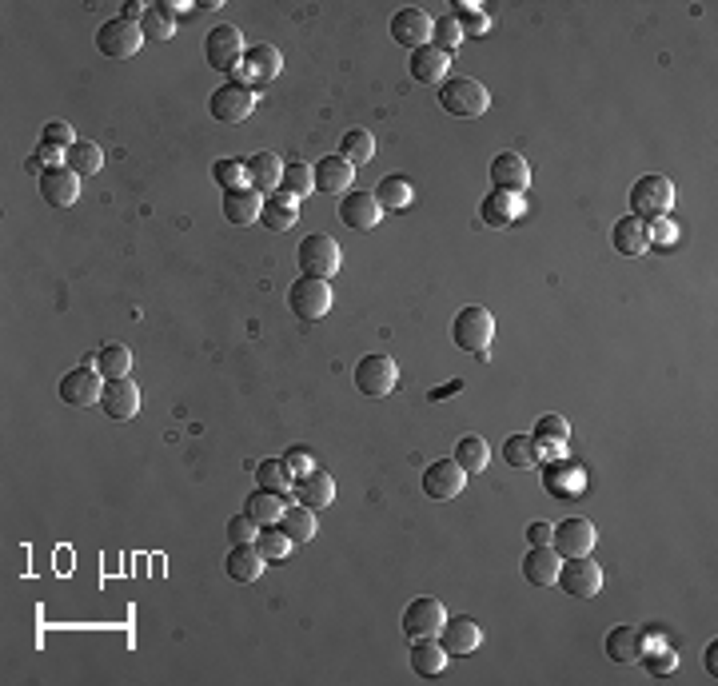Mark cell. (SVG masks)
Wrapping results in <instances>:
<instances>
[{"instance_id": "1", "label": "cell", "mask_w": 718, "mask_h": 686, "mask_svg": "<svg viewBox=\"0 0 718 686\" xmlns=\"http://www.w3.org/2000/svg\"><path fill=\"white\" fill-rule=\"evenodd\" d=\"M439 104H443V112H451L459 120H479L491 108V92L471 76H455V80L439 84Z\"/></svg>"}, {"instance_id": "2", "label": "cell", "mask_w": 718, "mask_h": 686, "mask_svg": "<svg viewBox=\"0 0 718 686\" xmlns=\"http://www.w3.org/2000/svg\"><path fill=\"white\" fill-rule=\"evenodd\" d=\"M451 340H455V347H463V351L483 359L491 351V340H495V316L487 308H479V304L463 308L455 316V324H451Z\"/></svg>"}, {"instance_id": "3", "label": "cell", "mask_w": 718, "mask_h": 686, "mask_svg": "<svg viewBox=\"0 0 718 686\" xmlns=\"http://www.w3.org/2000/svg\"><path fill=\"white\" fill-rule=\"evenodd\" d=\"M671 208H675V184L667 180V176H643V180H635V188H631V216H639V220H663V216H671Z\"/></svg>"}, {"instance_id": "4", "label": "cell", "mask_w": 718, "mask_h": 686, "mask_svg": "<svg viewBox=\"0 0 718 686\" xmlns=\"http://www.w3.org/2000/svg\"><path fill=\"white\" fill-rule=\"evenodd\" d=\"M296 256H300V272H304V276H316V280H336V272L344 268L340 244H336L332 236H324V232L304 236V244H300Z\"/></svg>"}, {"instance_id": "5", "label": "cell", "mask_w": 718, "mask_h": 686, "mask_svg": "<svg viewBox=\"0 0 718 686\" xmlns=\"http://www.w3.org/2000/svg\"><path fill=\"white\" fill-rule=\"evenodd\" d=\"M244 52H248V48H244V36H240L236 24H216V28L208 32V40H204V56H208V64H212L216 72H228V76L240 72Z\"/></svg>"}, {"instance_id": "6", "label": "cell", "mask_w": 718, "mask_h": 686, "mask_svg": "<svg viewBox=\"0 0 718 686\" xmlns=\"http://www.w3.org/2000/svg\"><path fill=\"white\" fill-rule=\"evenodd\" d=\"M140 44H144V28L124 20V16H112L96 28V48L112 60H132L140 52Z\"/></svg>"}, {"instance_id": "7", "label": "cell", "mask_w": 718, "mask_h": 686, "mask_svg": "<svg viewBox=\"0 0 718 686\" xmlns=\"http://www.w3.org/2000/svg\"><path fill=\"white\" fill-rule=\"evenodd\" d=\"M252 108H256V88L236 84V80L220 84V88L212 92V100H208V112H212V120H220V124H244V120L252 116Z\"/></svg>"}, {"instance_id": "8", "label": "cell", "mask_w": 718, "mask_h": 686, "mask_svg": "<svg viewBox=\"0 0 718 686\" xmlns=\"http://www.w3.org/2000/svg\"><path fill=\"white\" fill-rule=\"evenodd\" d=\"M288 308L300 316V320H324L332 312V284L328 280H316V276H300L288 292Z\"/></svg>"}, {"instance_id": "9", "label": "cell", "mask_w": 718, "mask_h": 686, "mask_svg": "<svg viewBox=\"0 0 718 686\" xmlns=\"http://www.w3.org/2000/svg\"><path fill=\"white\" fill-rule=\"evenodd\" d=\"M395 383H399V367H395V359L391 355H363L356 363V387L359 395H367V399H383V395H391L395 391Z\"/></svg>"}, {"instance_id": "10", "label": "cell", "mask_w": 718, "mask_h": 686, "mask_svg": "<svg viewBox=\"0 0 718 686\" xmlns=\"http://www.w3.org/2000/svg\"><path fill=\"white\" fill-rule=\"evenodd\" d=\"M571 599H595L603 591V567L591 559V555H579V559H563L559 567V579H555Z\"/></svg>"}, {"instance_id": "11", "label": "cell", "mask_w": 718, "mask_h": 686, "mask_svg": "<svg viewBox=\"0 0 718 686\" xmlns=\"http://www.w3.org/2000/svg\"><path fill=\"white\" fill-rule=\"evenodd\" d=\"M280 72H284L280 48H276V44H252V48L244 52V64H240V72H236L232 80H236V84H248V88H260V84H272Z\"/></svg>"}, {"instance_id": "12", "label": "cell", "mask_w": 718, "mask_h": 686, "mask_svg": "<svg viewBox=\"0 0 718 686\" xmlns=\"http://www.w3.org/2000/svg\"><path fill=\"white\" fill-rule=\"evenodd\" d=\"M443 623H447V611H443V603L431 599V595L411 599L407 611H403V635H407L411 643H415V639H439Z\"/></svg>"}, {"instance_id": "13", "label": "cell", "mask_w": 718, "mask_h": 686, "mask_svg": "<svg viewBox=\"0 0 718 686\" xmlns=\"http://www.w3.org/2000/svg\"><path fill=\"white\" fill-rule=\"evenodd\" d=\"M100 395H104V375L96 367H88V363H80L76 371H68L60 379V399L68 407H96Z\"/></svg>"}, {"instance_id": "14", "label": "cell", "mask_w": 718, "mask_h": 686, "mask_svg": "<svg viewBox=\"0 0 718 686\" xmlns=\"http://www.w3.org/2000/svg\"><path fill=\"white\" fill-rule=\"evenodd\" d=\"M463 487H467V471L455 459H435L423 471V495L435 499V503H447V499L463 495Z\"/></svg>"}, {"instance_id": "15", "label": "cell", "mask_w": 718, "mask_h": 686, "mask_svg": "<svg viewBox=\"0 0 718 686\" xmlns=\"http://www.w3.org/2000/svg\"><path fill=\"white\" fill-rule=\"evenodd\" d=\"M431 32H435V20H431L423 8H399V12L391 16V40L403 44V48H411V52L427 48V44H431Z\"/></svg>"}, {"instance_id": "16", "label": "cell", "mask_w": 718, "mask_h": 686, "mask_svg": "<svg viewBox=\"0 0 718 686\" xmlns=\"http://www.w3.org/2000/svg\"><path fill=\"white\" fill-rule=\"evenodd\" d=\"M599 543L595 535V523L591 519H563L551 535V547L559 551V559H579V555H591Z\"/></svg>"}, {"instance_id": "17", "label": "cell", "mask_w": 718, "mask_h": 686, "mask_svg": "<svg viewBox=\"0 0 718 686\" xmlns=\"http://www.w3.org/2000/svg\"><path fill=\"white\" fill-rule=\"evenodd\" d=\"M491 184H495V192L523 196L527 184H531V164H527L519 152H499V156L491 160Z\"/></svg>"}, {"instance_id": "18", "label": "cell", "mask_w": 718, "mask_h": 686, "mask_svg": "<svg viewBox=\"0 0 718 686\" xmlns=\"http://www.w3.org/2000/svg\"><path fill=\"white\" fill-rule=\"evenodd\" d=\"M340 220H344V228H352V232H371L379 220H383V208H379V200H375V192H348L344 200H340Z\"/></svg>"}, {"instance_id": "19", "label": "cell", "mask_w": 718, "mask_h": 686, "mask_svg": "<svg viewBox=\"0 0 718 686\" xmlns=\"http://www.w3.org/2000/svg\"><path fill=\"white\" fill-rule=\"evenodd\" d=\"M40 196L52 208H72L80 200V176L72 168H44L40 172Z\"/></svg>"}, {"instance_id": "20", "label": "cell", "mask_w": 718, "mask_h": 686, "mask_svg": "<svg viewBox=\"0 0 718 686\" xmlns=\"http://www.w3.org/2000/svg\"><path fill=\"white\" fill-rule=\"evenodd\" d=\"M439 643H443V651H447L451 659H467V655L479 651L483 631H479L475 619H447L443 631H439Z\"/></svg>"}, {"instance_id": "21", "label": "cell", "mask_w": 718, "mask_h": 686, "mask_svg": "<svg viewBox=\"0 0 718 686\" xmlns=\"http://www.w3.org/2000/svg\"><path fill=\"white\" fill-rule=\"evenodd\" d=\"M312 172H316V192H324V196H348L356 184V168L344 156H324Z\"/></svg>"}, {"instance_id": "22", "label": "cell", "mask_w": 718, "mask_h": 686, "mask_svg": "<svg viewBox=\"0 0 718 686\" xmlns=\"http://www.w3.org/2000/svg\"><path fill=\"white\" fill-rule=\"evenodd\" d=\"M100 403H104V415H112V419H136V411H140V387H136L128 375H124V379H108Z\"/></svg>"}, {"instance_id": "23", "label": "cell", "mask_w": 718, "mask_h": 686, "mask_svg": "<svg viewBox=\"0 0 718 686\" xmlns=\"http://www.w3.org/2000/svg\"><path fill=\"white\" fill-rule=\"evenodd\" d=\"M607 655H611V663L635 667L647 659V635L639 627H611L607 631Z\"/></svg>"}, {"instance_id": "24", "label": "cell", "mask_w": 718, "mask_h": 686, "mask_svg": "<svg viewBox=\"0 0 718 686\" xmlns=\"http://www.w3.org/2000/svg\"><path fill=\"white\" fill-rule=\"evenodd\" d=\"M264 567H268V559L260 555L256 543H232V551H228V559H224V571H228L236 583H256V579H264Z\"/></svg>"}, {"instance_id": "25", "label": "cell", "mask_w": 718, "mask_h": 686, "mask_svg": "<svg viewBox=\"0 0 718 686\" xmlns=\"http://www.w3.org/2000/svg\"><path fill=\"white\" fill-rule=\"evenodd\" d=\"M559 567H563V559H559L555 547H531L523 555V579L531 587H551L559 579Z\"/></svg>"}, {"instance_id": "26", "label": "cell", "mask_w": 718, "mask_h": 686, "mask_svg": "<svg viewBox=\"0 0 718 686\" xmlns=\"http://www.w3.org/2000/svg\"><path fill=\"white\" fill-rule=\"evenodd\" d=\"M292 491H296V499H300L304 507H312V511L336 503V479H332L328 471H308L304 479H296Z\"/></svg>"}, {"instance_id": "27", "label": "cell", "mask_w": 718, "mask_h": 686, "mask_svg": "<svg viewBox=\"0 0 718 686\" xmlns=\"http://www.w3.org/2000/svg\"><path fill=\"white\" fill-rule=\"evenodd\" d=\"M280 180H284V160L276 152H256L248 160V188H256L260 196L280 192Z\"/></svg>"}, {"instance_id": "28", "label": "cell", "mask_w": 718, "mask_h": 686, "mask_svg": "<svg viewBox=\"0 0 718 686\" xmlns=\"http://www.w3.org/2000/svg\"><path fill=\"white\" fill-rule=\"evenodd\" d=\"M611 240H615V248H619L623 256H643V252L651 248V224L639 220V216H623V220L615 224Z\"/></svg>"}, {"instance_id": "29", "label": "cell", "mask_w": 718, "mask_h": 686, "mask_svg": "<svg viewBox=\"0 0 718 686\" xmlns=\"http://www.w3.org/2000/svg\"><path fill=\"white\" fill-rule=\"evenodd\" d=\"M447 663H451V655L443 651L439 639H415V643H411V671H415V675L435 679V675L447 671Z\"/></svg>"}, {"instance_id": "30", "label": "cell", "mask_w": 718, "mask_h": 686, "mask_svg": "<svg viewBox=\"0 0 718 686\" xmlns=\"http://www.w3.org/2000/svg\"><path fill=\"white\" fill-rule=\"evenodd\" d=\"M224 216L232 224H256L264 216V196L256 188H236V192H224Z\"/></svg>"}, {"instance_id": "31", "label": "cell", "mask_w": 718, "mask_h": 686, "mask_svg": "<svg viewBox=\"0 0 718 686\" xmlns=\"http://www.w3.org/2000/svg\"><path fill=\"white\" fill-rule=\"evenodd\" d=\"M447 64H451V56L439 52L435 44L411 52V76H415L419 84H443V80H447Z\"/></svg>"}, {"instance_id": "32", "label": "cell", "mask_w": 718, "mask_h": 686, "mask_svg": "<svg viewBox=\"0 0 718 686\" xmlns=\"http://www.w3.org/2000/svg\"><path fill=\"white\" fill-rule=\"evenodd\" d=\"M280 531L292 543H312L316 539V511L304 507V503H288L284 515H280Z\"/></svg>"}, {"instance_id": "33", "label": "cell", "mask_w": 718, "mask_h": 686, "mask_svg": "<svg viewBox=\"0 0 718 686\" xmlns=\"http://www.w3.org/2000/svg\"><path fill=\"white\" fill-rule=\"evenodd\" d=\"M483 220L487 224H495V228H507V224H515L519 216H523V196H511V192H491L487 200H483Z\"/></svg>"}, {"instance_id": "34", "label": "cell", "mask_w": 718, "mask_h": 686, "mask_svg": "<svg viewBox=\"0 0 718 686\" xmlns=\"http://www.w3.org/2000/svg\"><path fill=\"white\" fill-rule=\"evenodd\" d=\"M272 232H292L296 228V220H300V200H292V196H284V192H276L272 200H264V216H260Z\"/></svg>"}, {"instance_id": "35", "label": "cell", "mask_w": 718, "mask_h": 686, "mask_svg": "<svg viewBox=\"0 0 718 686\" xmlns=\"http://www.w3.org/2000/svg\"><path fill=\"white\" fill-rule=\"evenodd\" d=\"M375 200H379L383 212H403V208H411L415 188H411L403 176H383V180L375 184Z\"/></svg>"}, {"instance_id": "36", "label": "cell", "mask_w": 718, "mask_h": 686, "mask_svg": "<svg viewBox=\"0 0 718 686\" xmlns=\"http://www.w3.org/2000/svg\"><path fill=\"white\" fill-rule=\"evenodd\" d=\"M64 168H72L76 176H100V172H104V152H100V144H92V140H76V144L68 148Z\"/></svg>"}, {"instance_id": "37", "label": "cell", "mask_w": 718, "mask_h": 686, "mask_svg": "<svg viewBox=\"0 0 718 686\" xmlns=\"http://www.w3.org/2000/svg\"><path fill=\"white\" fill-rule=\"evenodd\" d=\"M455 463H459L467 475H479V471H487V463H491L487 439H479V435H463V439L455 443Z\"/></svg>"}, {"instance_id": "38", "label": "cell", "mask_w": 718, "mask_h": 686, "mask_svg": "<svg viewBox=\"0 0 718 686\" xmlns=\"http://www.w3.org/2000/svg\"><path fill=\"white\" fill-rule=\"evenodd\" d=\"M140 28H144V36H148V40H172V32H176V12H172V4H168V0L148 4V12H144V20H140Z\"/></svg>"}, {"instance_id": "39", "label": "cell", "mask_w": 718, "mask_h": 686, "mask_svg": "<svg viewBox=\"0 0 718 686\" xmlns=\"http://www.w3.org/2000/svg\"><path fill=\"white\" fill-rule=\"evenodd\" d=\"M280 192H284V196H292V200H304V196H312V192H316V172H312V164H304V160H296V164H284Z\"/></svg>"}, {"instance_id": "40", "label": "cell", "mask_w": 718, "mask_h": 686, "mask_svg": "<svg viewBox=\"0 0 718 686\" xmlns=\"http://www.w3.org/2000/svg\"><path fill=\"white\" fill-rule=\"evenodd\" d=\"M284 495H276V491H256L252 499H248V507H244V515H252L260 527H272V523H280V515H284Z\"/></svg>"}, {"instance_id": "41", "label": "cell", "mask_w": 718, "mask_h": 686, "mask_svg": "<svg viewBox=\"0 0 718 686\" xmlns=\"http://www.w3.org/2000/svg\"><path fill=\"white\" fill-rule=\"evenodd\" d=\"M340 156L352 164V168H363V164H371L375 160V136L367 132V128H352V132H344V140H340Z\"/></svg>"}, {"instance_id": "42", "label": "cell", "mask_w": 718, "mask_h": 686, "mask_svg": "<svg viewBox=\"0 0 718 686\" xmlns=\"http://www.w3.org/2000/svg\"><path fill=\"white\" fill-rule=\"evenodd\" d=\"M96 371L108 375V379H124L132 371V351L124 343H104L96 351Z\"/></svg>"}, {"instance_id": "43", "label": "cell", "mask_w": 718, "mask_h": 686, "mask_svg": "<svg viewBox=\"0 0 718 686\" xmlns=\"http://www.w3.org/2000/svg\"><path fill=\"white\" fill-rule=\"evenodd\" d=\"M535 447H555V451H563L567 447V439H571V423L563 419V415H543L539 423H535Z\"/></svg>"}, {"instance_id": "44", "label": "cell", "mask_w": 718, "mask_h": 686, "mask_svg": "<svg viewBox=\"0 0 718 686\" xmlns=\"http://www.w3.org/2000/svg\"><path fill=\"white\" fill-rule=\"evenodd\" d=\"M256 479H260L264 491H276V495H288V491L296 487V479H292V471L284 467V459H264V463L256 467Z\"/></svg>"}, {"instance_id": "45", "label": "cell", "mask_w": 718, "mask_h": 686, "mask_svg": "<svg viewBox=\"0 0 718 686\" xmlns=\"http://www.w3.org/2000/svg\"><path fill=\"white\" fill-rule=\"evenodd\" d=\"M503 459H507V467L527 471V467H535L539 447H535V439H531V435H511V439L503 443Z\"/></svg>"}, {"instance_id": "46", "label": "cell", "mask_w": 718, "mask_h": 686, "mask_svg": "<svg viewBox=\"0 0 718 686\" xmlns=\"http://www.w3.org/2000/svg\"><path fill=\"white\" fill-rule=\"evenodd\" d=\"M256 547H260V555H264L268 563H280V559H288V555H292V539H288L280 527H260Z\"/></svg>"}, {"instance_id": "47", "label": "cell", "mask_w": 718, "mask_h": 686, "mask_svg": "<svg viewBox=\"0 0 718 686\" xmlns=\"http://www.w3.org/2000/svg\"><path fill=\"white\" fill-rule=\"evenodd\" d=\"M212 180H216L224 192L248 188V164H240V160H216V164H212Z\"/></svg>"}, {"instance_id": "48", "label": "cell", "mask_w": 718, "mask_h": 686, "mask_svg": "<svg viewBox=\"0 0 718 686\" xmlns=\"http://www.w3.org/2000/svg\"><path fill=\"white\" fill-rule=\"evenodd\" d=\"M431 40H435V48L439 52H455L459 44H463V28H459V20L455 16H443V20H435V32H431Z\"/></svg>"}, {"instance_id": "49", "label": "cell", "mask_w": 718, "mask_h": 686, "mask_svg": "<svg viewBox=\"0 0 718 686\" xmlns=\"http://www.w3.org/2000/svg\"><path fill=\"white\" fill-rule=\"evenodd\" d=\"M455 20H459V28H463V36H483L487 28H491V20L475 8V4H455V12H451Z\"/></svg>"}, {"instance_id": "50", "label": "cell", "mask_w": 718, "mask_h": 686, "mask_svg": "<svg viewBox=\"0 0 718 686\" xmlns=\"http://www.w3.org/2000/svg\"><path fill=\"white\" fill-rule=\"evenodd\" d=\"M256 535H260V523H256L252 515H236V519L228 523V539H232V543H256Z\"/></svg>"}, {"instance_id": "51", "label": "cell", "mask_w": 718, "mask_h": 686, "mask_svg": "<svg viewBox=\"0 0 718 686\" xmlns=\"http://www.w3.org/2000/svg\"><path fill=\"white\" fill-rule=\"evenodd\" d=\"M40 144L72 148V144H76V136H72V124H64V120H48V128H44V140H40Z\"/></svg>"}, {"instance_id": "52", "label": "cell", "mask_w": 718, "mask_h": 686, "mask_svg": "<svg viewBox=\"0 0 718 686\" xmlns=\"http://www.w3.org/2000/svg\"><path fill=\"white\" fill-rule=\"evenodd\" d=\"M284 467L292 471V479H304L308 471H316V463H312V451H304V447H292V451L284 455Z\"/></svg>"}, {"instance_id": "53", "label": "cell", "mask_w": 718, "mask_h": 686, "mask_svg": "<svg viewBox=\"0 0 718 686\" xmlns=\"http://www.w3.org/2000/svg\"><path fill=\"white\" fill-rule=\"evenodd\" d=\"M675 240H679V232H675L671 216H663V220H651V244H675Z\"/></svg>"}, {"instance_id": "54", "label": "cell", "mask_w": 718, "mask_h": 686, "mask_svg": "<svg viewBox=\"0 0 718 686\" xmlns=\"http://www.w3.org/2000/svg\"><path fill=\"white\" fill-rule=\"evenodd\" d=\"M551 535H555L551 523H531V527H527V543H531V547H551Z\"/></svg>"}, {"instance_id": "55", "label": "cell", "mask_w": 718, "mask_h": 686, "mask_svg": "<svg viewBox=\"0 0 718 686\" xmlns=\"http://www.w3.org/2000/svg\"><path fill=\"white\" fill-rule=\"evenodd\" d=\"M144 12H148V4H140V0H128V4H124V20H132V24H140Z\"/></svg>"}, {"instance_id": "56", "label": "cell", "mask_w": 718, "mask_h": 686, "mask_svg": "<svg viewBox=\"0 0 718 686\" xmlns=\"http://www.w3.org/2000/svg\"><path fill=\"white\" fill-rule=\"evenodd\" d=\"M707 671H711V679H718V643L707 647Z\"/></svg>"}, {"instance_id": "57", "label": "cell", "mask_w": 718, "mask_h": 686, "mask_svg": "<svg viewBox=\"0 0 718 686\" xmlns=\"http://www.w3.org/2000/svg\"><path fill=\"white\" fill-rule=\"evenodd\" d=\"M455 391H463V383L455 379V383H447V387H439V391H431V399H443V395H455Z\"/></svg>"}]
</instances>
